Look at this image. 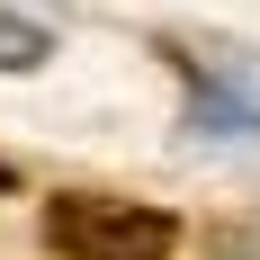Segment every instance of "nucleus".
<instances>
[{
	"mask_svg": "<svg viewBox=\"0 0 260 260\" xmlns=\"http://www.w3.org/2000/svg\"><path fill=\"white\" fill-rule=\"evenodd\" d=\"M45 251L54 260H171L180 215L126 188H54L45 198Z\"/></svg>",
	"mask_w": 260,
	"mask_h": 260,
	"instance_id": "1",
	"label": "nucleus"
},
{
	"mask_svg": "<svg viewBox=\"0 0 260 260\" xmlns=\"http://www.w3.org/2000/svg\"><path fill=\"white\" fill-rule=\"evenodd\" d=\"M36 63H45V27L0 18V72H36Z\"/></svg>",
	"mask_w": 260,
	"mask_h": 260,
	"instance_id": "2",
	"label": "nucleus"
},
{
	"mask_svg": "<svg viewBox=\"0 0 260 260\" xmlns=\"http://www.w3.org/2000/svg\"><path fill=\"white\" fill-rule=\"evenodd\" d=\"M0 188H9V161H0Z\"/></svg>",
	"mask_w": 260,
	"mask_h": 260,
	"instance_id": "3",
	"label": "nucleus"
}]
</instances>
